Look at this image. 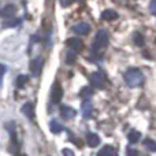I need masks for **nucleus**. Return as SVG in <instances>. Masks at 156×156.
<instances>
[{"mask_svg":"<svg viewBox=\"0 0 156 156\" xmlns=\"http://www.w3.org/2000/svg\"><path fill=\"white\" fill-rule=\"evenodd\" d=\"M125 82L127 86L130 88H137V86L143 85L144 82V76L138 69H129V70L125 73Z\"/></svg>","mask_w":156,"mask_h":156,"instance_id":"1","label":"nucleus"},{"mask_svg":"<svg viewBox=\"0 0 156 156\" xmlns=\"http://www.w3.org/2000/svg\"><path fill=\"white\" fill-rule=\"evenodd\" d=\"M86 143H88V145L90 147V148H96L100 144V138L96 133H88V134H86Z\"/></svg>","mask_w":156,"mask_h":156,"instance_id":"9","label":"nucleus"},{"mask_svg":"<svg viewBox=\"0 0 156 156\" xmlns=\"http://www.w3.org/2000/svg\"><path fill=\"white\" fill-rule=\"evenodd\" d=\"M126 155H127V156H138V152H137V149L127 148V151H126Z\"/></svg>","mask_w":156,"mask_h":156,"instance_id":"23","label":"nucleus"},{"mask_svg":"<svg viewBox=\"0 0 156 156\" xmlns=\"http://www.w3.org/2000/svg\"><path fill=\"white\" fill-rule=\"evenodd\" d=\"M97 156H118V154H116V151L111 145H105L104 148L99 151Z\"/></svg>","mask_w":156,"mask_h":156,"instance_id":"14","label":"nucleus"},{"mask_svg":"<svg viewBox=\"0 0 156 156\" xmlns=\"http://www.w3.org/2000/svg\"><path fill=\"white\" fill-rule=\"evenodd\" d=\"M22 112L29 119H33L34 118V105H33L32 103H25V104L22 105Z\"/></svg>","mask_w":156,"mask_h":156,"instance_id":"12","label":"nucleus"},{"mask_svg":"<svg viewBox=\"0 0 156 156\" xmlns=\"http://www.w3.org/2000/svg\"><path fill=\"white\" fill-rule=\"evenodd\" d=\"M73 2H76V0H60V3H62V4L65 5V7H67V5H69V4H71Z\"/></svg>","mask_w":156,"mask_h":156,"instance_id":"26","label":"nucleus"},{"mask_svg":"<svg viewBox=\"0 0 156 156\" xmlns=\"http://www.w3.org/2000/svg\"><path fill=\"white\" fill-rule=\"evenodd\" d=\"M144 147H145L148 151L156 152V143H155L154 140H151V138H147V140L144 141Z\"/></svg>","mask_w":156,"mask_h":156,"instance_id":"20","label":"nucleus"},{"mask_svg":"<svg viewBox=\"0 0 156 156\" xmlns=\"http://www.w3.org/2000/svg\"><path fill=\"white\" fill-rule=\"evenodd\" d=\"M49 127H51V132L54 133V134H59V133L63 132V126L58 121H51V125H49Z\"/></svg>","mask_w":156,"mask_h":156,"instance_id":"16","label":"nucleus"},{"mask_svg":"<svg viewBox=\"0 0 156 156\" xmlns=\"http://www.w3.org/2000/svg\"><path fill=\"white\" fill-rule=\"evenodd\" d=\"M108 43H110V38H108V33L105 30H99L96 33V37L93 40V44H92V52L94 54H100L103 49H105L108 47Z\"/></svg>","mask_w":156,"mask_h":156,"instance_id":"2","label":"nucleus"},{"mask_svg":"<svg viewBox=\"0 0 156 156\" xmlns=\"http://www.w3.org/2000/svg\"><path fill=\"white\" fill-rule=\"evenodd\" d=\"M118 18V12L115 10H104L101 12V19L104 21H114Z\"/></svg>","mask_w":156,"mask_h":156,"instance_id":"13","label":"nucleus"},{"mask_svg":"<svg viewBox=\"0 0 156 156\" xmlns=\"http://www.w3.org/2000/svg\"><path fill=\"white\" fill-rule=\"evenodd\" d=\"M127 138H129V143L130 144H136L140 141L141 138V133L137 132V130H132V132L129 133V136H127Z\"/></svg>","mask_w":156,"mask_h":156,"instance_id":"15","label":"nucleus"},{"mask_svg":"<svg viewBox=\"0 0 156 156\" xmlns=\"http://www.w3.org/2000/svg\"><path fill=\"white\" fill-rule=\"evenodd\" d=\"M27 81H29V78H27V76H18L16 77V80H15V85H16V88H23L25 85L27 83Z\"/></svg>","mask_w":156,"mask_h":156,"instance_id":"19","label":"nucleus"},{"mask_svg":"<svg viewBox=\"0 0 156 156\" xmlns=\"http://www.w3.org/2000/svg\"><path fill=\"white\" fill-rule=\"evenodd\" d=\"M76 59H77L76 52L70 51L67 55H66V63H67V65H74V63H76Z\"/></svg>","mask_w":156,"mask_h":156,"instance_id":"22","label":"nucleus"},{"mask_svg":"<svg viewBox=\"0 0 156 156\" xmlns=\"http://www.w3.org/2000/svg\"><path fill=\"white\" fill-rule=\"evenodd\" d=\"M30 71H32V74L34 77H37L38 74L41 73V69H43V60L40 59V58H36V59H33L32 62H30Z\"/></svg>","mask_w":156,"mask_h":156,"instance_id":"6","label":"nucleus"},{"mask_svg":"<svg viewBox=\"0 0 156 156\" xmlns=\"http://www.w3.org/2000/svg\"><path fill=\"white\" fill-rule=\"evenodd\" d=\"M22 22L21 18H10L8 21H5L3 23V27H12V26H18L19 23Z\"/></svg>","mask_w":156,"mask_h":156,"instance_id":"18","label":"nucleus"},{"mask_svg":"<svg viewBox=\"0 0 156 156\" xmlns=\"http://www.w3.org/2000/svg\"><path fill=\"white\" fill-rule=\"evenodd\" d=\"M133 40H134V44L137 47H144V44H145V41H144V37L141 33H134V36H133Z\"/></svg>","mask_w":156,"mask_h":156,"instance_id":"21","label":"nucleus"},{"mask_svg":"<svg viewBox=\"0 0 156 156\" xmlns=\"http://www.w3.org/2000/svg\"><path fill=\"white\" fill-rule=\"evenodd\" d=\"M92 94H93V89H92L90 86H85V88H82L81 89V92H80V96L82 97L83 100L90 99Z\"/></svg>","mask_w":156,"mask_h":156,"instance_id":"17","label":"nucleus"},{"mask_svg":"<svg viewBox=\"0 0 156 156\" xmlns=\"http://www.w3.org/2000/svg\"><path fill=\"white\" fill-rule=\"evenodd\" d=\"M105 80H104V74L101 71H96L90 76V83L97 89H103L105 85Z\"/></svg>","mask_w":156,"mask_h":156,"instance_id":"4","label":"nucleus"},{"mask_svg":"<svg viewBox=\"0 0 156 156\" xmlns=\"http://www.w3.org/2000/svg\"><path fill=\"white\" fill-rule=\"evenodd\" d=\"M51 101L54 103V104H59L60 103V100H62V97H63V89H62V86H60V83L58 82H54V85H52V88H51Z\"/></svg>","mask_w":156,"mask_h":156,"instance_id":"3","label":"nucleus"},{"mask_svg":"<svg viewBox=\"0 0 156 156\" xmlns=\"http://www.w3.org/2000/svg\"><path fill=\"white\" fill-rule=\"evenodd\" d=\"M63 156H76V154H74L71 149L65 148V149H63Z\"/></svg>","mask_w":156,"mask_h":156,"instance_id":"25","label":"nucleus"},{"mask_svg":"<svg viewBox=\"0 0 156 156\" xmlns=\"http://www.w3.org/2000/svg\"><path fill=\"white\" fill-rule=\"evenodd\" d=\"M149 11L152 14H156V0H151V4H149Z\"/></svg>","mask_w":156,"mask_h":156,"instance_id":"24","label":"nucleus"},{"mask_svg":"<svg viewBox=\"0 0 156 156\" xmlns=\"http://www.w3.org/2000/svg\"><path fill=\"white\" fill-rule=\"evenodd\" d=\"M15 12H16V7H15V5H14V4H7L2 11H0V15H2L3 18L10 19V18H14Z\"/></svg>","mask_w":156,"mask_h":156,"instance_id":"8","label":"nucleus"},{"mask_svg":"<svg viewBox=\"0 0 156 156\" xmlns=\"http://www.w3.org/2000/svg\"><path fill=\"white\" fill-rule=\"evenodd\" d=\"M73 30H74V33H77V34H80V36H86L90 32V26H89V23H86V22H80V23L74 25Z\"/></svg>","mask_w":156,"mask_h":156,"instance_id":"5","label":"nucleus"},{"mask_svg":"<svg viewBox=\"0 0 156 156\" xmlns=\"http://www.w3.org/2000/svg\"><path fill=\"white\" fill-rule=\"evenodd\" d=\"M67 45L70 47L71 49H73V52H80V51H82V48H83V43H82V40H80V38H76V37H71V38H69L67 40Z\"/></svg>","mask_w":156,"mask_h":156,"instance_id":"7","label":"nucleus"},{"mask_svg":"<svg viewBox=\"0 0 156 156\" xmlns=\"http://www.w3.org/2000/svg\"><path fill=\"white\" fill-rule=\"evenodd\" d=\"M4 73H5V66L0 63V77H2V76H3V74H4Z\"/></svg>","mask_w":156,"mask_h":156,"instance_id":"27","label":"nucleus"},{"mask_svg":"<svg viewBox=\"0 0 156 156\" xmlns=\"http://www.w3.org/2000/svg\"><path fill=\"white\" fill-rule=\"evenodd\" d=\"M60 114L65 119H70L76 116V110L69 107V105H60Z\"/></svg>","mask_w":156,"mask_h":156,"instance_id":"11","label":"nucleus"},{"mask_svg":"<svg viewBox=\"0 0 156 156\" xmlns=\"http://www.w3.org/2000/svg\"><path fill=\"white\" fill-rule=\"evenodd\" d=\"M81 110H82V114L85 118H90V114H92V110H93V105H92L90 100L86 99L82 101V105H81Z\"/></svg>","mask_w":156,"mask_h":156,"instance_id":"10","label":"nucleus"},{"mask_svg":"<svg viewBox=\"0 0 156 156\" xmlns=\"http://www.w3.org/2000/svg\"><path fill=\"white\" fill-rule=\"evenodd\" d=\"M16 156H26V155H23V154H21V155H16Z\"/></svg>","mask_w":156,"mask_h":156,"instance_id":"28","label":"nucleus"}]
</instances>
